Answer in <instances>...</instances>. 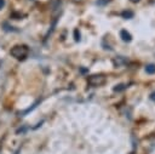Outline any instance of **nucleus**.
<instances>
[{
  "instance_id": "f257e3e1",
  "label": "nucleus",
  "mask_w": 155,
  "mask_h": 154,
  "mask_svg": "<svg viewBox=\"0 0 155 154\" xmlns=\"http://www.w3.org/2000/svg\"><path fill=\"white\" fill-rule=\"evenodd\" d=\"M10 55L18 61H24L29 55V49L27 45H15L13 47H11Z\"/></svg>"
},
{
  "instance_id": "f03ea898",
  "label": "nucleus",
  "mask_w": 155,
  "mask_h": 154,
  "mask_svg": "<svg viewBox=\"0 0 155 154\" xmlns=\"http://www.w3.org/2000/svg\"><path fill=\"white\" fill-rule=\"evenodd\" d=\"M87 82H88V85L94 86V87L102 86L105 82V76L103 74H93V75L87 76Z\"/></svg>"
},
{
  "instance_id": "7ed1b4c3",
  "label": "nucleus",
  "mask_w": 155,
  "mask_h": 154,
  "mask_svg": "<svg viewBox=\"0 0 155 154\" xmlns=\"http://www.w3.org/2000/svg\"><path fill=\"white\" fill-rule=\"evenodd\" d=\"M127 62H128V59H127L126 57H124V56H116V57L113 59V64H114L116 68L125 65Z\"/></svg>"
},
{
  "instance_id": "20e7f679",
  "label": "nucleus",
  "mask_w": 155,
  "mask_h": 154,
  "mask_svg": "<svg viewBox=\"0 0 155 154\" xmlns=\"http://www.w3.org/2000/svg\"><path fill=\"white\" fill-rule=\"evenodd\" d=\"M120 38L125 41V42H130L132 40V35L126 30V29H121L120 30Z\"/></svg>"
},
{
  "instance_id": "39448f33",
  "label": "nucleus",
  "mask_w": 155,
  "mask_h": 154,
  "mask_svg": "<svg viewBox=\"0 0 155 154\" xmlns=\"http://www.w3.org/2000/svg\"><path fill=\"white\" fill-rule=\"evenodd\" d=\"M127 87H128L127 84H117V85H115V86L113 87V91H114V92H121V91L126 90Z\"/></svg>"
},
{
  "instance_id": "423d86ee",
  "label": "nucleus",
  "mask_w": 155,
  "mask_h": 154,
  "mask_svg": "<svg viewBox=\"0 0 155 154\" xmlns=\"http://www.w3.org/2000/svg\"><path fill=\"white\" fill-rule=\"evenodd\" d=\"M133 15H134V13H133L132 11H130V10H126V11H122V12H121L122 18H125V19H130V18H132Z\"/></svg>"
},
{
  "instance_id": "0eeeda50",
  "label": "nucleus",
  "mask_w": 155,
  "mask_h": 154,
  "mask_svg": "<svg viewBox=\"0 0 155 154\" xmlns=\"http://www.w3.org/2000/svg\"><path fill=\"white\" fill-rule=\"evenodd\" d=\"M145 72H147L148 74H154V73H155V64H153V63L147 64V65H145Z\"/></svg>"
},
{
  "instance_id": "6e6552de",
  "label": "nucleus",
  "mask_w": 155,
  "mask_h": 154,
  "mask_svg": "<svg viewBox=\"0 0 155 154\" xmlns=\"http://www.w3.org/2000/svg\"><path fill=\"white\" fill-rule=\"evenodd\" d=\"M111 0H97V5L99 6H104V5H108Z\"/></svg>"
},
{
  "instance_id": "1a4fd4ad",
  "label": "nucleus",
  "mask_w": 155,
  "mask_h": 154,
  "mask_svg": "<svg viewBox=\"0 0 155 154\" xmlns=\"http://www.w3.org/2000/svg\"><path fill=\"white\" fill-rule=\"evenodd\" d=\"M80 32L78 30V29H75L74 30V39H75V41H80Z\"/></svg>"
},
{
  "instance_id": "9d476101",
  "label": "nucleus",
  "mask_w": 155,
  "mask_h": 154,
  "mask_svg": "<svg viewBox=\"0 0 155 154\" xmlns=\"http://www.w3.org/2000/svg\"><path fill=\"white\" fill-rule=\"evenodd\" d=\"M5 6V0H0V10Z\"/></svg>"
},
{
  "instance_id": "9b49d317",
  "label": "nucleus",
  "mask_w": 155,
  "mask_h": 154,
  "mask_svg": "<svg viewBox=\"0 0 155 154\" xmlns=\"http://www.w3.org/2000/svg\"><path fill=\"white\" fill-rule=\"evenodd\" d=\"M150 98H151V99H153V101L155 102V92H153V93L150 95Z\"/></svg>"
},
{
  "instance_id": "f8f14e48",
  "label": "nucleus",
  "mask_w": 155,
  "mask_h": 154,
  "mask_svg": "<svg viewBox=\"0 0 155 154\" xmlns=\"http://www.w3.org/2000/svg\"><path fill=\"white\" fill-rule=\"evenodd\" d=\"M130 1H131V2H133V4H137V2H139L140 0H130Z\"/></svg>"
}]
</instances>
